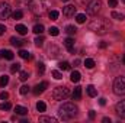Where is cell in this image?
Returning a JSON list of instances; mask_svg holds the SVG:
<instances>
[{
	"instance_id": "20",
	"label": "cell",
	"mask_w": 125,
	"mask_h": 123,
	"mask_svg": "<svg viewBox=\"0 0 125 123\" xmlns=\"http://www.w3.org/2000/svg\"><path fill=\"white\" fill-rule=\"evenodd\" d=\"M58 68H60V70H62V71H70L71 65H70L67 61H62V62H58Z\"/></svg>"
},
{
	"instance_id": "26",
	"label": "cell",
	"mask_w": 125,
	"mask_h": 123,
	"mask_svg": "<svg viewBox=\"0 0 125 123\" xmlns=\"http://www.w3.org/2000/svg\"><path fill=\"white\" fill-rule=\"evenodd\" d=\"M28 78H29V72L28 71H21L19 72V80L21 81H26Z\"/></svg>"
},
{
	"instance_id": "11",
	"label": "cell",
	"mask_w": 125,
	"mask_h": 123,
	"mask_svg": "<svg viewBox=\"0 0 125 123\" xmlns=\"http://www.w3.org/2000/svg\"><path fill=\"white\" fill-rule=\"evenodd\" d=\"M62 15L64 16H74L76 15V7H74V4H67L65 7H62Z\"/></svg>"
},
{
	"instance_id": "18",
	"label": "cell",
	"mask_w": 125,
	"mask_h": 123,
	"mask_svg": "<svg viewBox=\"0 0 125 123\" xmlns=\"http://www.w3.org/2000/svg\"><path fill=\"white\" fill-rule=\"evenodd\" d=\"M15 112H16V114H21V116L28 114V109L23 107V106H16V107H15Z\"/></svg>"
},
{
	"instance_id": "24",
	"label": "cell",
	"mask_w": 125,
	"mask_h": 123,
	"mask_svg": "<svg viewBox=\"0 0 125 123\" xmlns=\"http://www.w3.org/2000/svg\"><path fill=\"white\" fill-rule=\"evenodd\" d=\"M22 16H23V12H22V10H15V12L12 13V18H13V19H16V20L22 19Z\"/></svg>"
},
{
	"instance_id": "22",
	"label": "cell",
	"mask_w": 125,
	"mask_h": 123,
	"mask_svg": "<svg viewBox=\"0 0 125 123\" xmlns=\"http://www.w3.org/2000/svg\"><path fill=\"white\" fill-rule=\"evenodd\" d=\"M39 122H51V123H57L55 117H51V116H41L39 117Z\"/></svg>"
},
{
	"instance_id": "9",
	"label": "cell",
	"mask_w": 125,
	"mask_h": 123,
	"mask_svg": "<svg viewBox=\"0 0 125 123\" xmlns=\"http://www.w3.org/2000/svg\"><path fill=\"white\" fill-rule=\"evenodd\" d=\"M47 54H48V57H50V58H57V57H58V54H60V49H58V46H55V45L52 44V45H50V46H48Z\"/></svg>"
},
{
	"instance_id": "32",
	"label": "cell",
	"mask_w": 125,
	"mask_h": 123,
	"mask_svg": "<svg viewBox=\"0 0 125 123\" xmlns=\"http://www.w3.org/2000/svg\"><path fill=\"white\" fill-rule=\"evenodd\" d=\"M32 31L35 32V33H36V35H41V33H42V32H44V26H42V25H35V26H33V29H32Z\"/></svg>"
},
{
	"instance_id": "36",
	"label": "cell",
	"mask_w": 125,
	"mask_h": 123,
	"mask_svg": "<svg viewBox=\"0 0 125 123\" xmlns=\"http://www.w3.org/2000/svg\"><path fill=\"white\" fill-rule=\"evenodd\" d=\"M51 75H52L55 80H61V78H62V74L60 72V71H57V70H54V71L51 72Z\"/></svg>"
},
{
	"instance_id": "48",
	"label": "cell",
	"mask_w": 125,
	"mask_h": 123,
	"mask_svg": "<svg viewBox=\"0 0 125 123\" xmlns=\"http://www.w3.org/2000/svg\"><path fill=\"white\" fill-rule=\"evenodd\" d=\"M99 46H100V48H106V44H105V42H100V45H99Z\"/></svg>"
},
{
	"instance_id": "19",
	"label": "cell",
	"mask_w": 125,
	"mask_h": 123,
	"mask_svg": "<svg viewBox=\"0 0 125 123\" xmlns=\"http://www.w3.org/2000/svg\"><path fill=\"white\" fill-rule=\"evenodd\" d=\"M80 97H82V87L77 86L73 91V100H80Z\"/></svg>"
},
{
	"instance_id": "15",
	"label": "cell",
	"mask_w": 125,
	"mask_h": 123,
	"mask_svg": "<svg viewBox=\"0 0 125 123\" xmlns=\"http://www.w3.org/2000/svg\"><path fill=\"white\" fill-rule=\"evenodd\" d=\"M86 91H87V94H89L90 97H96V96H97V90L94 88L93 84H89V86L86 87Z\"/></svg>"
},
{
	"instance_id": "28",
	"label": "cell",
	"mask_w": 125,
	"mask_h": 123,
	"mask_svg": "<svg viewBox=\"0 0 125 123\" xmlns=\"http://www.w3.org/2000/svg\"><path fill=\"white\" fill-rule=\"evenodd\" d=\"M9 84V77L7 75H1L0 77V87H6Z\"/></svg>"
},
{
	"instance_id": "10",
	"label": "cell",
	"mask_w": 125,
	"mask_h": 123,
	"mask_svg": "<svg viewBox=\"0 0 125 123\" xmlns=\"http://www.w3.org/2000/svg\"><path fill=\"white\" fill-rule=\"evenodd\" d=\"M48 87V83L47 81H42L41 84H36L35 87H33V90H32V93L35 94V96H38V94H41V93L45 91V88Z\"/></svg>"
},
{
	"instance_id": "14",
	"label": "cell",
	"mask_w": 125,
	"mask_h": 123,
	"mask_svg": "<svg viewBox=\"0 0 125 123\" xmlns=\"http://www.w3.org/2000/svg\"><path fill=\"white\" fill-rule=\"evenodd\" d=\"M15 31L18 32L19 35H26V33H28V28H26L25 25H21V23H19V25L15 26Z\"/></svg>"
},
{
	"instance_id": "8",
	"label": "cell",
	"mask_w": 125,
	"mask_h": 123,
	"mask_svg": "<svg viewBox=\"0 0 125 123\" xmlns=\"http://www.w3.org/2000/svg\"><path fill=\"white\" fill-rule=\"evenodd\" d=\"M115 113L121 117V119H125V100H121L116 103L115 106Z\"/></svg>"
},
{
	"instance_id": "51",
	"label": "cell",
	"mask_w": 125,
	"mask_h": 123,
	"mask_svg": "<svg viewBox=\"0 0 125 123\" xmlns=\"http://www.w3.org/2000/svg\"><path fill=\"white\" fill-rule=\"evenodd\" d=\"M122 1H124V3H125V0H122Z\"/></svg>"
},
{
	"instance_id": "25",
	"label": "cell",
	"mask_w": 125,
	"mask_h": 123,
	"mask_svg": "<svg viewBox=\"0 0 125 123\" xmlns=\"http://www.w3.org/2000/svg\"><path fill=\"white\" fill-rule=\"evenodd\" d=\"M58 15H60V13H58L57 10H50V12H48V16H50L51 20H57V19H58Z\"/></svg>"
},
{
	"instance_id": "50",
	"label": "cell",
	"mask_w": 125,
	"mask_h": 123,
	"mask_svg": "<svg viewBox=\"0 0 125 123\" xmlns=\"http://www.w3.org/2000/svg\"><path fill=\"white\" fill-rule=\"evenodd\" d=\"M61 1H68V0H61Z\"/></svg>"
},
{
	"instance_id": "16",
	"label": "cell",
	"mask_w": 125,
	"mask_h": 123,
	"mask_svg": "<svg viewBox=\"0 0 125 123\" xmlns=\"http://www.w3.org/2000/svg\"><path fill=\"white\" fill-rule=\"evenodd\" d=\"M0 54H1V57L3 58H6V60H9V61H12L13 60V52L12 51H9V49H6V51H0Z\"/></svg>"
},
{
	"instance_id": "35",
	"label": "cell",
	"mask_w": 125,
	"mask_h": 123,
	"mask_svg": "<svg viewBox=\"0 0 125 123\" xmlns=\"http://www.w3.org/2000/svg\"><path fill=\"white\" fill-rule=\"evenodd\" d=\"M12 109V104L9 103V101H6V103H1L0 104V110H10Z\"/></svg>"
},
{
	"instance_id": "2",
	"label": "cell",
	"mask_w": 125,
	"mask_h": 123,
	"mask_svg": "<svg viewBox=\"0 0 125 123\" xmlns=\"http://www.w3.org/2000/svg\"><path fill=\"white\" fill-rule=\"evenodd\" d=\"M52 0H29V10L36 16H42L51 6Z\"/></svg>"
},
{
	"instance_id": "34",
	"label": "cell",
	"mask_w": 125,
	"mask_h": 123,
	"mask_svg": "<svg viewBox=\"0 0 125 123\" xmlns=\"http://www.w3.org/2000/svg\"><path fill=\"white\" fill-rule=\"evenodd\" d=\"M76 31H77V29H76V26H73V25H68V26L65 28V32H67L68 35H74Z\"/></svg>"
},
{
	"instance_id": "3",
	"label": "cell",
	"mask_w": 125,
	"mask_h": 123,
	"mask_svg": "<svg viewBox=\"0 0 125 123\" xmlns=\"http://www.w3.org/2000/svg\"><path fill=\"white\" fill-rule=\"evenodd\" d=\"M77 112H79V109L74 103H62L58 109V114L62 120H70V119L76 117Z\"/></svg>"
},
{
	"instance_id": "12",
	"label": "cell",
	"mask_w": 125,
	"mask_h": 123,
	"mask_svg": "<svg viewBox=\"0 0 125 123\" xmlns=\"http://www.w3.org/2000/svg\"><path fill=\"white\" fill-rule=\"evenodd\" d=\"M64 46H65V49H67L68 52H73V51H74V39H73V38H67V39L64 41Z\"/></svg>"
},
{
	"instance_id": "21",
	"label": "cell",
	"mask_w": 125,
	"mask_h": 123,
	"mask_svg": "<svg viewBox=\"0 0 125 123\" xmlns=\"http://www.w3.org/2000/svg\"><path fill=\"white\" fill-rule=\"evenodd\" d=\"M111 16H112L114 19H116V20H124L125 19V15L124 13H119V12H112Z\"/></svg>"
},
{
	"instance_id": "27",
	"label": "cell",
	"mask_w": 125,
	"mask_h": 123,
	"mask_svg": "<svg viewBox=\"0 0 125 123\" xmlns=\"http://www.w3.org/2000/svg\"><path fill=\"white\" fill-rule=\"evenodd\" d=\"M36 110H38V112H45V110H47V104H45L44 101H38V103H36Z\"/></svg>"
},
{
	"instance_id": "30",
	"label": "cell",
	"mask_w": 125,
	"mask_h": 123,
	"mask_svg": "<svg viewBox=\"0 0 125 123\" xmlns=\"http://www.w3.org/2000/svg\"><path fill=\"white\" fill-rule=\"evenodd\" d=\"M76 22H77V23H84V22H86V15L79 13V15L76 16Z\"/></svg>"
},
{
	"instance_id": "39",
	"label": "cell",
	"mask_w": 125,
	"mask_h": 123,
	"mask_svg": "<svg viewBox=\"0 0 125 123\" xmlns=\"http://www.w3.org/2000/svg\"><path fill=\"white\" fill-rule=\"evenodd\" d=\"M28 91H29V87H28V86H22V87H21V90H19V93H21L22 96L28 94Z\"/></svg>"
},
{
	"instance_id": "29",
	"label": "cell",
	"mask_w": 125,
	"mask_h": 123,
	"mask_svg": "<svg viewBox=\"0 0 125 123\" xmlns=\"http://www.w3.org/2000/svg\"><path fill=\"white\" fill-rule=\"evenodd\" d=\"M84 67L89 68V70H92V68L94 67V61L92 60V58H86V61H84Z\"/></svg>"
},
{
	"instance_id": "40",
	"label": "cell",
	"mask_w": 125,
	"mask_h": 123,
	"mask_svg": "<svg viewBox=\"0 0 125 123\" xmlns=\"http://www.w3.org/2000/svg\"><path fill=\"white\" fill-rule=\"evenodd\" d=\"M0 98H1V100H7V98H9V93L1 91L0 93Z\"/></svg>"
},
{
	"instance_id": "38",
	"label": "cell",
	"mask_w": 125,
	"mask_h": 123,
	"mask_svg": "<svg viewBox=\"0 0 125 123\" xmlns=\"http://www.w3.org/2000/svg\"><path fill=\"white\" fill-rule=\"evenodd\" d=\"M38 72H39V74H44V72H45V64H44V62H39V64H38Z\"/></svg>"
},
{
	"instance_id": "1",
	"label": "cell",
	"mask_w": 125,
	"mask_h": 123,
	"mask_svg": "<svg viewBox=\"0 0 125 123\" xmlns=\"http://www.w3.org/2000/svg\"><path fill=\"white\" fill-rule=\"evenodd\" d=\"M89 29L93 31L94 33H97V35H105L111 29V23L105 18H97V19H93L89 23Z\"/></svg>"
},
{
	"instance_id": "23",
	"label": "cell",
	"mask_w": 125,
	"mask_h": 123,
	"mask_svg": "<svg viewBox=\"0 0 125 123\" xmlns=\"http://www.w3.org/2000/svg\"><path fill=\"white\" fill-rule=\"evenodd\" d=\"M19 57H21V58H23V60H29V58H31V54H29V51L21 49V51H19Z\"/></svg>"
},
{
	"instance_id": "49",
	"label": "cell",
	"mask_w": 125,
	"mask_h": 123,
	"mask_svg": "<svg viewBox=\"0 0 125 123\" xmlns=\"http://www.w3.org/2000/svg\"><path fill=\"white\" fill-rule=\"evenodd\" d=\"M122 61H124V64H125V55H124V58H122Z\"/></svg>"
},
{
	"instance_id": "42",
	"label": "cell",
	"mask_w": 125,
	"mask_h": 123,
	"mask_svg": "<svg viewBox=\"0 0 125 123\" xmlns=\"http://www.w3.org/2000/svg\"><path fill=\"white\" fill-rule=\"evenodd\" d=\"M94 117H96V113H94L93 110H90V112H89V119H92V120H93Z\"/></svg>"
},
{
	"instance_id": "46",
	"label": "cell",
	"mask_w": 125,
	"mask_h": 123,
	"mask_svg": "<svg viewBox=\"0 0 125 123\" xmlns=\"http://www.w3.org/2000/svg\"><path fill=\"white\" fill-rule=\"evenodd\" d=\"M103 123H111V119L109 117H103V120H102Z\"/></svg>"
},
{
	"instance_id": "41",
	"label": "cell",
	"mask_w": 125,
	"mask_h": 123,
	"mask_svg": "<svg viewBox=\"0 0 125 123\" xmlns=\"http://www.w3.org/2000/svg\"><path fill=\"white\" fill-rule=\"evenodd\" d=\"M108 4H109L111 7H116V4H118V0H108Z\"/></svg>"
},
{
	"instance_id": "4",
	"label": "cell",
	"mask_w": 125,
	"mask_h": 123,
	"mask_svg": "<svg viewBox=\"0 0 125 123\" xmlns=\"http://www.w3.org/2000/svg\"><path fill=\"white\" fill-rule=\"evenodd\" d=\"M68 96H70V90H68L65 86H60V87L54 88V91H52V97H54V100H57V101L65 100Z\"/></svg>"
},
{
	"instance_id": "44",
	"label": "cell",
	"mask_w": 125,
	"mask_h": 123,
	"mask_svg": "<svg viewBox=\"0 0 125 123\" xmlns=\"http://www.w3.org/2000/svg\"><path fill=\"white\" fill-rule=\"evenodd\" d=\"M99 104H100V106H105V104H106V98H103V97L99 98Z\"/></svg>"
},
{
	"instance_id": "31",
	"label": "cell",
	"mask_w": 125,
	"mask_h": 123,
	"mask_svg": "<svg viewBox=\"0 0 125 123\" xmlns=\"http://www.w3.org/2000/svg\"><path fill=\"white\" fill-rule=\"evenodd\" d=\"M44 42H45V39H44L42 36H36V38H35V45H36L38 48H41V46L44 45Z\"/></svg>"
},
{
	"instance_id": "17",
	"label": "cell",
	"mask_w": 125,
	"mask_h": 123,
	"mask_svg": "<svg viewBox=\"0 0 125 123\" xmlns=\"http://www.w3.org/2000/svg\"><path fill=\"white\" fill-rule=\"evenodd\" d=\"M80 78H82V75H80V72H79V71H73V72H71V75H70L71 83H79V81H80Z\"/></svg>"
},
{
	"instance_id": "43",
	"label": "cell",
	"mask_w": 125,
	"mask_h": 123,
	"mask_svg": "<svg viewBox=\"0 0 125 123\" xmlns=\"http://www.w3.org/2000/svg\"><path fill=\"white\" fill-rule=\"evenodd\" d=\"M4 32H6V26H4V25H0V36H1Z\"/></svg>"
},
{
	"instance_id": "6",
	"label": "cell",
	"mask_w": 125,
	"mask_h": 123,
	"mask_svg": "<svg viewBox=\"0 0 125 123\" xmlns=\"http://www.w3.org/2000/svg\"><path fill=\"white\" fill-rule=\"evenodd\" d=\"M86 9H87L89 15H93V16L97 15L100 12V9H102V0H90Z\"/></svg>"
},
{
	"instance_id": "37",
	"label": "cell",
	"mask_w": 125,
	"mask_h": 123,
	"mask_svg": "<svg viewBox=\"0 0 125 123\" xmlns=\"http://www.w3.org/2000/svg\"><path fill=\"white\" fill-rule=\"evenodd\" d=\"M50 35H52V36H57L58 33H60V31H58V28H55V26H51L50 28Z\"/></svg>"
},
{
	"instance_id": "47",
	"label": "cell",
	"mask_w": 125,
	"mask_h": 123,
	"mask_svg": "<svg viewBox=\"0 0 125 123\" xmlns=\"http://www.w3.org/2000/svg\"><path fill=\"white\" fill-rule=\"evenodd\" d=\"M76 1H77V3H80V4H84L87 0H76Z\"/></svg>"
},
{
	"instance_id": "33",
	"label": "cell",
	"mask_w": 125,
	"mask_h": 123,
	"mask_svg": "<svg viewBox=\"0 0 125 123\" xmlns=\"http://www.w3.org/2000/svg\"><path fill=\"white\" fill-rule=\"evenodd\" d=\"M18 71H21V64H12V67H10V72H18Z\"/></svg>"
},
{
	"instance_id": "7",
	"label": "cell",
	"mask_w": 125,
	"mask_h": 123,
	"mask_svg": "<svg viewBox=\"0 0 125 123\" xmlns=\"http://www.w3.org/2000/svg\"><path fill=\"white\" fill-rule=\"evenodd\" d=\"M10 15H12V7H10V4L1 1V3H0V19H1V20H6Z\"/></svg>"
},
{
	"instance_id": "5",
	"label": "cell",
	"mask_w": 125,
	"mask_h": 123,
	"mask_svg": "<svg viewBox=\"0 0 125 123\" xmlns=\"http://www.w3.org/2000/svg\"><path fill=\"white\" fill-rule=\"evenodd\" d=\"M114 93L118 96L125 94V77H116L114 81Z\"/></svg>"
},
{
	"instance_id": "13",
	"label": "cell",
	"mask_w": 125,
	"mask_h": 123,
	"mask_svg": "<svg viewBox=\"0 0 125 123\" xmlns=\"http://www.w3.org/2000/svg\"><path fill=\"white\" fill-rule=\"evenodd\" d=\"M10 44H12L13 46H18V48H21V46L25 44V41H23V39H19V38H15V36H13V38H10Z\"/></svg>"
},
{
	"instance_id": "45",
	"label": "cell",
	"mask_w": 125,
	"mask_h": 123,
	"mask_svg": "<svg viewBox=\"0 0 125 123\" xmlns=\"http://www.w3.org/2000/svg\"><path fill=\"white\" fill-rule=\"evenodd\" d=\"M73 65H74V67H79V65H80V60H77V58H76L74 62H73Z\"/></svg>"
}]
</instances>
